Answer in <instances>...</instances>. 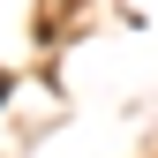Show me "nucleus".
I'll return each instance as SVG.
<instances>
[{
    "instance_id": "nucleus-1",
    "label": "nucleus",
    "mask_w": 158,
    "mask_h": 158,
    "mask_svg": "<svg viewBox=\"0 0 158 158\" xmlns=\"http://www.w3.org/2000/svg\"><path fill=\"white\" fill-rule=\"evenodd\" d=\"M0 98H8V75H0Z\"/></svg>"
}]
</instances>
